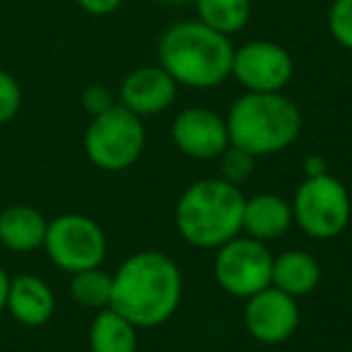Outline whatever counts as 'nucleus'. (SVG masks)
Returning <instances> with one entry per match:
<instances>
[{
	"mask_svg": "<svg viewBox=\"0 0 352 352\" xmlns=\"http://www.w3.org/2000/svg\"><path fill=\"white\" fill-rule=\"evenodd\" d=\"M111 304L138 328L162 326L174 316L184 292L182 270L166 254L140 251L118 265Z\"/></svg>",
	"mask_w": 352,
	"mask_h": 352,
	"instance_id": "1",
	"label": "nucleus"
},
{
	"mask_svg": "<svg viewBox=\"0 0 352 352\" xmlns=\"http://www.w3.org/2000/svg\"><path fill=\"white\" fill-rule=\"evenodd\" d=\"M157 58L176 85L210 89L232 75L234 46L227 34H220L201 20H188L176 22L162 34Z\"/></svg>",
	"mask_w": 352,
	"mask_h": 352,
	"instance_id": "2",
	"label": "nucleus"
},
{
	"mask_svg": "<svg viewBox=\"0 0 352 352\" xmlns=\"http://www.w3.org/2000/svg\"><path fill=\"white\" fill-rule=\"evenodd\" d=\"M244 203L239 186L225 179H203L191 184L176 203V230L191 246L220 249L239 236Z\"/></svg>",
	"mask_w": 352,
	"mask_h": 352,
	"instance_id": "3",
	"label": "nucleus"
},
{
	"mask_svg": "<svg viewBox=\"0 0 352 352\" xmlns=\"http://www.w3.org/2000/svg\"><path fill=\"white\" fill-rule=\"evenodd\" d=\"M230 145L263 157L287 150L302 133V111L280 92H249L232 104L225 118Z\"/></svg>",
	"mask_w": 352,
	"mask_h": 352,
	"instance_id": "4",
	"label": "nucleus"
},
{
	"mask_svg": "<svg viewBox=\"0 0 352 352\" xmlns=\"http://www.w3.org/2000/svg\"><path fill=\"white\" fill-rule=\"evenodd\" d=\"M145 150V126L140 116L123 104H113L92 116L85 131V155L104 171H123L138 162Z\"/></svg>",
	"mask_w": 352,
	"mask_h": 352,
	"instance_id": "5",
	"label": "nucleus"
},
{
	"mask_svg": "<svg viewBox=\"0 0 352 352\" xmlns=\"http://www.w3.org/2000/svg\"><path fill=\"white\" fill-rule=\"evenodd\" d=\"M350 196L336 176H307L292 201L294 222L314 239H333L350 222Z\"/></svg>",
	"mask_w": 352,
	"mask_h": 352,
	"instance_id": "6",
	"label": "nucleus"
},
{
	"mask_svg": "<svg viewBox=\"0 0 352 352\" xmlns=\"http://www.w3.org/2000/svg\"><path fill=\"white\" fill-rule=\"evenodd\" d=\"M44 249L51 263L75 275L80 270L99 268L107 256L104 230L87 215L65 212L49 222Z\"/></svg>",
	"mask_w": 352,
	"mask_h": 352,
	"instance_id": "7",
	"label": "nucleus"
},
{
	"mask_svg": "<svg viewBox=\"0 0 352 352\" xmlns=\"http://www.w3.org/2000/svg\"><path fill=\"white\" fill-rule=\"evenodd\" d=\"M215 280L232 297H254L256 292L270 287L273 275V254L265 249L258 239H230L217 249L215 265H212Z\"/></svg>",
	"mask_w": 352,
	"mask_h": 352,
	"instance_id": "8",
	"label": "nucleus"
},
{
	"mask_svg": "<svg viewBox=\"0 0 352 352\" xmlns=\"http://www.w3.org/2000/svg\"><path fill=\"white\" fill-rule=\"evenodd\" d=\"M292 73V56L275 41H249L234 49L232 75L249 92H283Z\"/></svg>",
	"mask_w": 352,
	"mask_h": 352,
	"instance_id": "9",
	"label": "nucleus"
},
{
	"mask_svg": "<svg viewBox=\"0 0 352 352\" xmlns=\"http://www.w3.org/2000/svg\"><path fill=\"white\" fill-rule=\"evenodd\" d=\"M244 323L251 338L265 342V345H278V342L289 340L299 326L297 299L270 285L246 299Z\"/></svg>",
	"mask_w": 352,
	"mask_h": 352,
	"instance_id": "10",
	"label": "nucleus"
},
{
	"mask_svg": "<svg viewBox=\"0 0 352 352\" xmlns=\"http://www.w3.org/2000/svg\"><path fill=\"white\" fill-rule=\"evenodd\" d=\"M171 140L184 155L196 160H215L230 147L227 123L210 109H184L171 123Z\"/></svg>",
	"mask_w": 352,
	"mask_h": 352,
	"instance_id": "11",
	"label": "nucleus"
},
{
	"mask_svg": "<svg viewBox=\"0 0 352 352\" xmlns=\"http://www.w3.org/2000/svg\"><path fill=\"white\" fill-rule=\"evenodd\" d=\"M176 80L162 65H145L133 70L121 82V104L138 116H155L174 104Z\"/></svg>",
	"mask_w": 352,
	"mask_h": 352,
	"instance_id": "12",
	"label": "nucleus"
},
{
	"mask_svg": "<svg viewBox=\"0 0 352 352\" xmlns=\"http://www.w3.org/2000/svg\"><path fill=\"white\" fill-rule=\"evenodd\" d=\"M6 309L12 314V318L17 323L30 328H39L44 323H49L56 311L54 289L39 275L20 273L15 278H10Z\"/></svg>",
	"mask_w": 352,
	"mask_h": 352,
	"instance_id": "13",
	"label": "nucleus"
},
{
	"mask_svg": "<svg viewBox=\"0 0 352 352\" xmlns=\"http://www.w3.org/2000/svg\"><path fill=\"white\" fill-rule=\"evenodd\" d=\"M294 222L292 206L283 196L275 193H258L254 198H246L244 203V222L241 230L258 241H270L283 236Z\"/></svg>",
	"mask_w": 352,
	"mask_h": 352,
	"instance_id": "14",
	"label": "nucleus"
},
{
	"mask_svg": "<svg viewBox=\"0 0 352 352\" xmlns=\"http://www.w3.org/2000/svg\"><path fill=\"white\" fill-rule=\"evenodd\" d=\"M46 230V217L32 206H10L0 212V244L15 254L41 249Z\"/></svg>",
	"mask_w": 352,
	"mask_h": 352,
	"instance_id": "15",
	"label": "nucleus"
},
{
	"mask_svg": "<svg viewBox=\"0 0 352 352\" xmlns=\"http://www.w3.org/2000/svg\"><path fill=\"white\" fill-rule=\"evenodd\" d=\"M321 280V268H318L316 258L309 251L292 249L280 254L273 258V275H270V285L278 287L280 292L289 294V297H304V294L314 292Z\"/></svg>",
	"mask_w": 352,
	"mask_h": 352,
	"instance_id": "16",
	"label": "nucleus"
},
{
	"mask_svg": "<svg viewBox=\"0 0 352 352\" xmlns=\"http://www.w3.org/2000/svg\"><path fill=\"white\" fill-rule=\"evenodd\" d=\"M89 350L92 352H135L138 326L111 307L99 309L89 326Z\"/></svg>",
	"mask_w": 352,
	"mask_h": 352,
	"instance_id": "17",
	"label": "nucleus"
},
{
	"mask_svg": "<svg viewBox=\"0 0 352 352\" xmlns=\"http://www.w3.org/2000/svg\"><path fill=\"white\" fill-rule=\"evenodd\" d=\"M198 20L220 34H236L251 17V0H196Z\"/></svg>",
	"mask_w": 352,
	"mask_h": 352,
	"instance_id": "18",
	"label": "nucleus"
},
{
	"mask_svg": "<svg viewBox=\"0 0 352 352\" xmlns=\"http://www.w3.org/2000/svg\"><path fill=\"white\" fill-rule=\"evenodd\" d=\"M113 278L102 268L80 270L70 280V297L87 309H104L111 304Z\"/></svg>",
	"mask_w": 352,
	"mask_h": 352,
	"instance_id": "19",
	"label": "nucleus"
},
{
	"mask_svg": "<svg viewBox=\"0 0 352 352\" xmlns=\"http://www.w3.org/2000/svg\"><path fill=\"white\" fill-rule=\"evenodd\" d=\"M222 160H220V171H222V179L234 186H241L244 182H249L251 174H254V155H249L246 150L241 147L230 145L225 152H222Z\"/></svg>",
	"mask_w": 352,
	"mask_h": 352,
	"instance_id": "20",
	"label": "nucleus"
},
{
	"mask_svg": "<svg viewBox=\"0 0 352 352\" xmlns=\"http://www.w3.org/2000/svg\"><path fill=\"white\" fill-rule=\"evenodd\" d=\"M328 32L342 49L352 51V0H333L328 10Z\"/></svg>",
	"mask_w": 352,
	"mask_h": 352,
	"instance_id": "21",
	"label": "nucleus"
},
{
	"mask_svg": "<svg viewBox=\"0 0 352 352\" xmlns=\"http://www.w3.org/2000/svg\"><path fill=\"white\" fill-rule=\"evenodd\" d=\"M22 107V87L8 70H0V126L17 116Z\"/></svg>",
	"mask_w": 352,
	"mask_h": 352,
	"instance_id": "22",
	"label": "nucleus"
},
{
	"mask_svg": "<svg viewBox=\"0 0 352 352\" xmlns=\"http://www.w3.org/2000/svg\"><path fill=\"white\" fill-rule=\"evenodd\" d=\"M113 94L109 92L104 85H92V87H87L82 92V107L87 109L92 116H97V113H104L107 109L113 107Z\"/></svg>",
	"mask_w": 352,
	"mask_h": 352,
	"instance_id": "23",
	"label": "nucleus"
},
{
	"mask_svg": "<svg viewBox=\"0 0 352 352\" xmlns=\"http://www.w3.org/2000/svg\"><path fill=\"white\" fill-rule=\"evenodd\" d=\"M80 8H82L87 15L94 17H104V15H111L121 8L123 0H75Z\"/></svg>",
	"mask_w": 352,
	"mask_h": 352,
	"instance_id": "24",
	"label": "nucleus"
},
{
	"mask_svg": "<svg viewBox=\"0 0 352 352\" xmlns=\"http://www.w3.org/2000/svg\"><path fill=\"white\" fill-rule=\"evenodd\" d=\"M304 171H307V176H321L326 174V164H323L321 157H309L307 164H304Z\"/></svg>",
	"mask_w": 352,
	"mask_h": 352,
	"instance_id": "25",
	"label": "nucleus"
},
{
	"mask_svg": "<svg viewBox=\"0 0 352 352\" xmlns=\"http://www.w3.org/2000/svg\"><path fill=\"white\" fill-rule=\"evenodd\" d=\"M8 289H10V275L6 273V268H0V314L6 311V304H8Z\"/></svg>",
	"mask_w": 352,
	"mask_h": 352,
	"instance_id": "26",
	"label": "nucleus"
},
{
	"mask_svg": "<svg viewBox=\"0 0 352 352\" xmlns=\"http://www.w3.org/2000/svg\"><path fill=\"white\" fill-rule=\"evenodd\" d=\"M160 3H166V6H182V3H191V0H160Z\"/></svg>",
	"mask_w": 352,
	"mask_h": 352,
	"instance_id": "27",
	"label": "nucleus"
}]
</instances>
